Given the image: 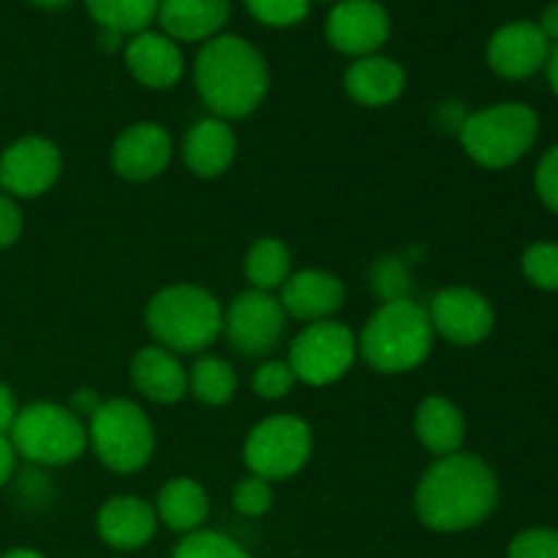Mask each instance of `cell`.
Listing matches in <instances>:
<instances>
[{
	"instance_id": "obj_33",
	"label": "cell",
	"mask_w": 558,
	"mask_h": 558,
	"mask_svg": "<svg viewBox=\"0 0 558 558\" xmlns=\"http://www.w3.org/2000/svg\"><path fill=\"white\" fill-rule=\"evenodd\" d=\"M507 558H558L556 529H529L510 543Z\"/></svg>"
},
{
	"instance_id": "obj_34",
	"label": "cell",
	"mask_w": 558,
	"mask_h": 558,
	"mask_svg": "<svg viewBox=\"0 0 558 558\" xmlns=\"http://www.w3.org/2000/svg\"><path fill=\"white\" fill-rule=\"evenodd\" d=\"M374 287L376 292L385 298V303H392V300H403L409 298L407 289V272L403 267L398 265L396 259H381L374 270Z\"/></svg>"
},
{
	"instance_id": "obj_1",
	"label": "cell",
	"mask_w": 558,
	"mask_h": 558,
	"mask_svg": "<svg viewBox=\"0 0 558 558\" xmlns=\"http://www.w3.org/2000/svg\"><path fill=\"white\" fill-rule=\"evenodd\" d=\"M499 505V480L477 456L456 452L430 463L414 494V510L434 532H466L480 526Z\"/></svg>"
},
{
	"instance_id": "obj_18",
	"label": "cell",
	"mask_w": 558,
	"mask_h": 558,
	"mask_svg": "<svg viewBox=\"0 0 558 558\" xmlns=\"http://www.w3.org/2000/svg\"><path fill=\"white\" fill-rule=\"evenodd\" d=\"M158 515L140 496H112L96 515V532L109 548L136 550L156 537Z\"/></svg>"
},
{
	"instance_id": "obj_43",
	"label": "cell",
	"mask_w": 558,
	"mask_h": 558,
	"mask_svg": "<svg viewBox=\"0 0 558 558\" xmlns=\"http://www.w3.org/2000/svg\"><path fill=\"white\" fill-rule=\"evenodd\" d=\"M31 3L44 5V9H60V5H65L69 0H31Z\"/></svg>"
},
{
	"instance_id": "obj_20",
	"label": "cell",
	"mask_w": 558,
	"mask_h": 558,
	"mask_svg": "<svg viewBox=\"0 0 558 558\" xmlns=\"http://www.w3.org/2000/svg\"><path fill=\"white\" fill-rule=\"evenodd\" d=\"M131 381L153 403H178L189 392V371L163 347H145L134 354Z\"/></svg>"
},
{
	"instance_id": "obj_15",
	"label": "cell",
	"mask_w": 558,
	"mask_h": 558,
	"mask_svg": "<svg viewBox=\"0 0 558 558\" xmlns=\"http://www.w3.org/2000/svg\"><path fill=\"white\" fill-rule=\"evenodd\" d=\"M550 41L534 22H510L488 41V65L505 80H526L548 63Z\"/></svg>"
},
{
	"instance_id": "obj_25",
	"label": "cell",
	"mask_w": 558,
	"mask_h": 558,
	"mask_svg": "<svg viewBox=\"0 0 558 558\" xmlns=\"http://www.w3.org/2000/svg\"><path fill=\"white\" fill-rule=\"evenodd\" d=\"M85 5L101 31L123 38L147 31L161 0H85Z\"/></svg>"
},
{
	"instance_id": "obj_3",
	"label": "cell",
	"mask_w": 558,
	"mask_h": 558,
	"mask_svg": "<svg viewBox=\"0 0 558 558\" xmlns=\"http://www.w3.org/2000/svg\"><path fill=\"white\" fill-rule=\"evenodd\" d=\"M434 325L428 308L412 298L381 303L363 327L357 354L379 374H407L420 368L434 349Z\"/></svg>"
},
{
	"instance_id": "obj_9",
	"label": "cell",
	"mask_w": 558,
	"mask_h": 558,
	"mask_svg": "<svg viewBox=\"0 0 558 558\" xmlns=\"http://www.w3.org/2000/svg\"><path fill=\"white\" fill-rule=\"evenodd\" d=\"M357 360V338L341 322H314L292 341L289 368L311 387L336 385Z\"/></svg>"
},
{
	"instance_id": "obj_30",
	"label": "cell",
	"mask_w": 558,
	"mask_h": 558,
	"mask_svg": "<svg viewBox=\"0 0 558 558\" xmlns=\"http://www.w3.org/2000/svg\"><path fill=\"white\" fill-rule=\"evenodd\" d=\"M245 9L270 27L298 25L308 16L311 0H243Z\"/></svg>"
},
{
	"instance_id": "obj_7",
	"label": "cell",
	"mask_w": 558,
	"mask_h": 558,
	"mask_svg": "<svg viewBox=\"0 0 558 558\" xmlns=\"http://www.w3.org/2000/svg\"><path fill=\"white\" fill-rule=\"evenodd\" d=\"M16 456L38 466L74 463L87 447V428L71 409L38 401L20 409L9 430Z\"/></svg>"
},
{
	"instance_id": "obj_10",
	"label": "cell",
	"mask_w": 558,
	"mask_h": 558,
	"mask_svg": "<svg viewBox=\"0 0 558 558\" xmlns=\"http://www.w3.org/2000/svg\"><path fill=\"white\" fill-rule=\"evenodd\" d=\"M63 158L47 136H22L0 156V189L11 199H33L58 183Z\"/></svg>"
},
{
	"instance_id": "obj_5",
	"label": "cell",
	"mask_w": 558,
	"mask_h": 558,
	"mask_svg": "<svg viewBox=\"0 0 558 558\" xmlns=\"http://www.w3.org/2000/svg\"><path fill=\"white\" fill-rule=\"evenodd\" d=\"M537 134V112L529 104L505 101L469 114L461 125V145L480 167L507 169L532 150Z\"/></svg>"
},
{
	"instance_id": "obj_39",
	"label": "cell",
	"mask_w": 558,
	"mask_h": 558,
	"mask_svg": "<svg viewBox=\"0 0 558 558\" xmlns=\"http://www.w3.org/2000/svg\"><path fill=\"white\" fill-rule=\"evenodd\" d=\"M16 466V450L9 436H0V488L11 480Z\"/></svg>"
},
{
	"instance_id": "obj_37",
	"label": "cell",
	"mask_w": 558,
	"mask_h": 558,
	"mask_svg": "<svg viewBox=\"0 0 558 558\" xmlns=\"http://www.w3.org/2000/svg\"><path fill=\"white\" fill-rule=\"evenodd\" d=\"M16 414H20V407H16L14 392H11L9 385H3V381H0V436H9Z\"/></svg>"
},
{
	"instance_id": "obj_14",
	"label": "cell",
	"mask_w": 558,
	"mask_h": 558,
	"mask_svg": "<svg viewBox=\"0 0 558 558\" xmlns=\"http://www.w3.org/2000/svg\"><path fill=\"white\" fill-rule=\"evenodd\" d=\"M172 136L161 123L142 120V123L129 125L123 134L114 140L112 147V167L120 178L145 183V180L158 178L172 161Z\"/></svg>"
},
{
	"instance_id": "obj_31",
	"label": "cell",
	"mask_w": 558,
	"mask_h": 558,
	"mask_svg": "<svg viewBox=\"0 0 558 558\" xmlns=\"http://www.w3.org/2000/svg\"><path fill=\"white\" fill-rule=\"evenodd\" d=\"M294 381V371L289 368V363L283 360H270V363H262L256 368L254 379H251V387H254L256 396L267 398V401H278V398H287L292 392Z\"/></svg>"
},
{
	"instance_id": "obj_41",
	"label": "cell",
	"mask_w": 558,
	"mask_h": 558,
	"mask_svg": "<svg viewBox=\"0 0 558 558\" xmlns=\"http://www.w3.org/2000/svg\"><path fill=\"white\" fill-rule=\"evenodd\" d=\"M548 80H550V87H554V93L558 96V44L554 49H550L548 54Z\"/></svg>"
},
{
	"instance_id": "obj_19",
	"label": "cell",
	"mask_w": 558,
	"mask_h": 558,
	"mask_svg": "<svg viewBox=\"0 0 558 558\" xmlns=\"http://www.w3.org/2000/svg\"><path fill=\"white\" fill-rule=\"evenodd\" d=\"M238 156V136L221 118H202L183 140V161L196 178H218Z\"/></svg>"
},
{
	"instance_id": "obj_27",
	"label": "cell",
	"mask_w": 558,
	"mask_h": 558,
	"mask_svg": "<svg viewBox=\"0 0 558 558\" xmlns=\"http://www.w3.org/2000/svg\"><path fill=\"white\" fill-rule=\"evenodd\" d=\"M189 390L194 392L196 401L207 403V407H223L234 398L238 390V376L234 368L221 357H199L189 374Z\"/></svg>"
},
{
	"instance_id": "obj_24",
	"label": "cell",
	"mask_w": 558,
	"mask_h": 558,
	"mask_svg": "<svg viewBox=\"0 0 558 558\" xmlns=\"http://www.w3.org/2000/svg\"><path fill=\"white\" fill-rule=\"evenodd\" d=\"M156 515L167 529L178 534H191L207 521L210 512V499H207L205 488L191 477L169 480L156 499Z\"/></svg>"
},
{
	"instance_id": "obj_35",
	"label": "cell",
	"mask_w": 558,
	"mask_h": 558,
	"mask_svg": "<svg viewBox=\"0 0 558 558\" xmlns=\"http://www.w3.org/2000/svg\"><path fill=\"white\" fill-rule=\"evenodd\" d=\"M534 185L548 210L558 213V145L550 147L539 161L537 174H534Z\"/></svg>"
},
{
	"instance_id": "obj_28",
	"label": "cell",
	"mask_w": 558,
	"mask_h": 558,
	"mask_svg": "<svg viewBox=\"0 0 558 558\" xmlns=\"http://www.w3.org/2000/svg\"><path fill=\"white\" fill-rule=\"evenodd\" d=\"M172 558H251L243 545L234 543L232 537L218 532H191L174 548Z\"/></svg>"
},
{
	"instance_id": "obj_32",
	"label": "cell",
	"mask_w": 558,
	"mask_h": 558,
	"mask_svg": "<svg viewBox=\"0 0 558 558\" xmlns=\"http://www.w3.org/2000/svg\"><path fill=\"white\" fill-rule=\"evenodd\" d=\"M232 505H234V510L245 518L267 515L272 507L270 483L251 474V477H245L243 483H238V488H234V494H232Z\"/></svg>"
},
{
	"instance_id": "obj_26",
	"label": "cell",
	"mask_w": 558,
	"mask_h": 558,
	"mask_svg": "<svg viewBox=\"0 0 558 558\" xmlns=\"http://www.w3.org/2000/svg\"><path fill=\"white\" fill-rule=\"evenodd\" d=\"M292 276V254L278 238H262L245 254V278L251 289L276 292Z\"/></svg>"
},
{
	"instance_id": "obj_12",
	"label": "cell",
	"mask_w": 558,
	"mask_h": 558,
	"mask_svg": "<svg viewBox=\"0 0 558 558\" xmlns=\"http://www.w3.org/2000/svg\"><path fill=\"white\" fill-rule=\"evenodd\" d=\"M430 325L434 332H439L445 341L456 347H477L494 330V308L480 292L466 287L441 289L430 300Z\"/></svg>"
},
{
	"instance_id": "obj_42",
	"label": "cell",
	"mask_w": 558,
	"mask_h": 558,
	"mask_svg": "<svg viewBox=\"0 0 558 558\" xmlns=\"http://www.w3.org/2000/svg\"><path fill=\"white\" fill-rule=\"evenodd\" d=\"M0 558H44L38 550H31V548H14L9 550V554H3Z\"/></svg>"
},
{
	"instance_id": "obj_6",
	"label": "cell",
	"mask_w": 558,
	"mask_h": 558,
	"mask_svg": "<svg viewBox=\"0 0 558 558\" xmlns=\"http://www.w3.org/2000/svg\"><path fill=\"white\" fill-rule=\"evenodd\" d=\"M87 445L109 472L134 474L153 458L156 434L140 403L129 398H112L101 401V407L90 414Z\"/></svg>"
},
{
	"instance_id": "obj_11",
	"label": "cell",
	"mask_w": 558,
	"mask_h": 558,
	"mask_svg": "<svg viewBox=\"0 0 558 558\" xmlns=\"http://www.w3.org/2000/svg\"><path fill=\"white\" fill-rule=\"evenodd\" d=\"M287 330V311L270 292L248 289L223 311V332L243 354H267Z\"/></svg>"
},
{
	"instance_id": "obj_8",
	"label": "cell",
	"mask_w": 558,
	"mask_h": 558,
	"mask_svg": "<svg viewBox=\"0 0 558 558\" xmlns=\"http://www.w3.org/2000/svg\"><path fill=\"white\" fill-rule=\"evenodd\" d=\"M314 452V434L308 423L292 414H276L254 425L245 439L243 458L254 477L276 483L289 480L308 463Z\"/></svg>"
},
{
	"instance_id": "obj_13",
	"label": "cell",
	"mask_w": 558,
	"mask_h": 558,
	"mask_svg": "<svg viewBox=\"0 0 558 558\" xmlns=\"http://www.w3.org/2000/svg\"><path fill=\"white\" fill-rule=\"evenodd\" d=\"M387 38L390 14L376 0H341L327 16V41L352 58H368Z\"/></svg>"
},
{
	"instance_id": "obj_17",
	"label": "cell",
	"mask_w": 558,
	"mask_h": 558,
	"mask_svg": "<svg viewBox=\"0 0 558 558\" xmlns=\"http://www.w3.org/2000/svg\"><path fill=\"white\" fill-rule=\"evenodd\" d=\"M125 65L140 85L167 90L183 80L185 60L178 44L163 33L142 31L125 44Z\"/></svg>"
},
{
	"instance_id": "obj_4",
	"label": "cell",
	"mask_w": 558,
	"mask_h": 558,
	"mask_svg": "<svg viewBox=\"0 0 558 558\" xmlns=\"http://www.w3.org/2000/svg\"><path fill=\"white\" fill-rule=\"evenodd\" d=\"M145 325L169 352H205L223 332V308L207 289L178 283L147 303Z\"/></svg>"
},
{
	"instance_id": "obj_29",
	"label": "cell",
	"mask_w": 558,
	"mask_h": 558,
	"mask_svg": "<svg viewBox=\"0 0 558 558\" xmlns=\"http://www.w3.org/2000/svg\"><path fill=\"white\" fill-rule=\"evenodd\" d=\"M523 276L529 283L545 292H558V245L556 243H534L529 245L521 259Z\"/></svg>"
},
{
	"instance_id": "obj_40",
	"label": "cell",
	"mask_w": 558,
	"mask_h": 558,
	"mask_svg": "<svg viewBox=\"0 0 558 558\" xmlns=\"http://www.w3.org/2000/svg\"><path fill=\"white\" fill-rule=\"evenodd\" d=\"M539 31L550 44H558V3H550L539 16Z\"/></svg>"
},
{
	"instance_id": "obj_38",
	"label": "cell",
	"mask_w": 558,
	"mask_h": 558,
	"mask_svg": "<svg viewBox=\"0 0 558 558\" xmlns=\"http://www.w3.org/2000/svg\"><path fill=\"white\" fill-rule=\"evenodd\" d=\"M98 407H101V398L96 396V390L85 387V390H80L74 398H71L69 409L76 414V417H82V414H87V417H90Z\"/></svg>"
},
{
	"instance_id": "obj_21",
	"label": "cell",
	"mask_w": 558,
	"mask_h": 558,
	"mask_svg": "<svg viewBox=\"0 0 558 558\" xmlns=\"http://www.w3.org/2000/svg\"><path fill=\"white\" fill-rule=\"evenodd\" d=\"M229 11L232 0H161L158 22L172 41H205L227 25Z\"/></svg>"
},
{
	"instance_id": "obj_2",
	"label": "cell",
	"mask_w": 558,
	"mask_h": 558,
	"mask_svg": "<svg viewBox=\"0 0 558 558\" xmlns=\"http://www.w3.org/2000/svg\"><path fill=\"white\" fill-rule=\"evenodd\" d=\"M196 90L213 118H248L270 90V71L259 49L240 36H216L202 47L194 65Z\"/></svg>"
},
{
	"instance_id": "obj_22",
	"label": "cell",
	"mask_w": 558,
	"mask_h": 558,
	"mask_svg": "<svg viewBox=\"0 0 558 558\" xmlns=\"http://www.w3.org/2000/svg\"><path fill=\"white\" fill-rule=\"evenodd\" d=\"M343 87L352 96V101L363 104V107H387L407 87V74L396 60L368 54V58H357L349 65L347 74H343Z\"/></svg>"
},
{
	"instance_id": "obj_36",
	"label": "cell",
	"mask_w": 558,
	"mask_h": 558,
	"mask_svg": "<svg viewBox=\"0 0 558 558\" xmlns=\"http://www.w3.org/2000/svg\"><path fill=\"white\" fill-rule=\"evenodd\" d=\"M22 238V210L16 199L0 194V248H9Z\"/></svg>"
},
{
	"instance_id": "obj_16",
	"label": "cell",
	"mask_w": 558,
	"mask_h": 558,
	"mask_svg": "<svg viewBox=\"0 0 558 558\" xmlns=\"http://www.w3.org/2000/svg\"><path fill=\"white\" fill-rule=\"evenodd\" d=\"M347 300V287L341 278L325 270H300L287 278L281 287V305L287 316L300 322H325L341 311Z\"/></svg>"
},
{
	"instance_id": "obj_23",
	"label": "cell",
	"mask_w": 558,
	"mask_h": 558,
	"mask_svg": "<svg viewBox=\"0 0 558 558\" xmlns=\"http://www.w3.org/2000/svg\"><path fill=\"white\" fill-rule=\"evenodd\" d=\"M414 434H417L420 445L430 456H456V452H461L463 439H466V423H463V414L456 403L441 396H434L425 398L417 407Z\"/></svg>"
}]
</instances>
